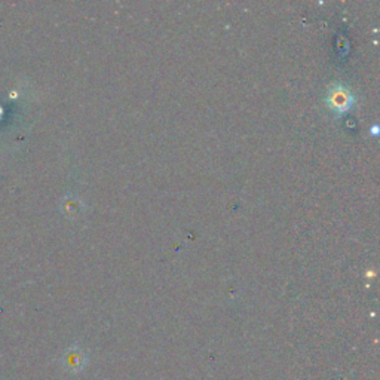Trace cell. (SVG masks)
<instances>
[{
    "instance_id": "6da1fadb",
    "label": "cell",
    "mask_w": 380,
    "mask_h": 380,
    "mask_svg": "<svg viewBox=\"0 0 380 380\" xmlns=\"http://www.w3.org/2000/svg\"><path fill=\"white\" fill-rule=\"evenodd\" d=\"M353 101H355V98H353L352 93L344 85L332 86L330 93L327 95L328 106H330V109L336 113L348 111L353 104Z\"/></svg>"
}]
</instances>
